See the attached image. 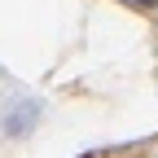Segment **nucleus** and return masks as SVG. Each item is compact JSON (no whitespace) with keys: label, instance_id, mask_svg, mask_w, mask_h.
Returning <instances> with one entry per match:
<instances>
[{"label":"nucleus","instance_id":"obj_2","mask_svg":"<svg viewBox=\"0 0 158 158\" xmlns=\"http://www.w3.org/2000/svg\"><path fill=\"white\" fill-rule=\"evenodd\" d=\"M123 5H136V9H154L158 0H123Z\"/></svg>","mask_w":158,"mask_h":158},{"label":"nucleus","instance_id":"obj_1","mask_svg":"<svg viewBox=\"0 0 158 158\" xmlns=\"http://www.w3.org/2000/svg\"><path fill=\"white\" fill-rule=\"evenodd\" d=\"M35 114H40L35 106H22V110H18V114L9 110V118H5V132H13V136H18V132H27V127H31V118H35Z\"/></svg>","mask_w":158,"mask_h":158}]
</instances>
